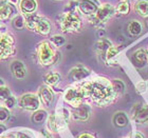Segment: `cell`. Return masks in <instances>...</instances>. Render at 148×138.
I'll list each match as a JSON object with an SVG mask.
<instances>
[{
    "label": "cell",
    "instance_id": "obj_28",
    "mask_svg": "<svg viewBox=\"0 0 148 138\" xmlns=\"http://www.w3.org/2000/svg\"><path fill=\"white\" fill-rule=\"evenodd\" d=\"M50 42L52 43L55 48H59V46H62L65 44L66 39L64 38V36H62V35H54V36L51 37Z\"/></svg>",
    "mask_w": 148,
    "mask_h": 138
},
{
    "label": "cell",
    "instance_id": "obj_39",
    "mask_svg": "<svg viewBox=\"0 0 148 138\" xmlns=\"http://www.w3.org/2000/svg\"><path fill=\"white\" fill-rule=\"evenodd\" d=\"M2 138H5V137H2Z\"/></svg>",
    "mask_w": 148,
    "mask_h": 138
},
{
    "label": "cell",
    "instance_id": "obj_12",
    "mask_svg": "<svg viewBox=\"0 0 148 138\" xmlns=\"http://www.w3.org/2000/svg\"><path fill=\"white\" fill-rule=\"evenodd\" d=\"M18 9L21 15H33L38 9V1L37 0H19Z\"/></svg>",
    "mask_w": 148,
    "mask_h": 138
},
{
    "label": "cell",
    "instance_id": "obj_30",
    "mask_svg": "<svg viewBox=\"0 0 148 138\" xmlns=\"http://www.w3.org/2000/svg\"><path fill=\"white\" fill-rule=\"evenodd\" d=\"M10 118V110L5 107H0V123L5 122Z\"/></svg>",
    "mask_w": 148,
    "mask_h": 138
},
{
    "label": "cell",
    "instance_id": "obj_11",
    "mask_svg": "<svg viewBox=\"0 0 148 138\" xmlns=\"http://www.w3.org/2000/svg\"><path fill=\"white\" fill-rule=\"evenodd\" d=\"M91 72L88 68L84 67L82 65H75L70 70L68 74V78L73 82H78V81H83L86 78H88Z\"/></svg>",
    "mask_w": 148,
    "mask_h": 138
},
{
    "label": "cell",
    "instance_id": "obj_20",
    "mask_svg": "<svg viewBox=\"0 0 148 138\" xmlns=\"http://www.w3.org/2000/svg\"><path fill=\"white\" fill-rule=\"evenodd\" d=\"M132 60L134 65L138 67H144L145 63L147 62V54H146V50L139 49L132 54Z\"/></svg>",
    "mask_w": 148,
    "mask_h": 138
},
{
    "label": "cell",
    "instance_id": "obj_9",
    "mask_svg": "<svg viewBox=\"0 0 148 138\" xmlns=\"http://www.w3.org/2000/svg\"><path fill=\"white\" fill-rule=\"evenodd\" d=\"M76 1L78 12L87 17L94 15L101 5L99 0H76Z\"/></svg>",
    "mask_w": 148,
    "mask_h": 138
},
{
    "label": "cell",
    "instance_id": "obj_2",
    "mask_svg": "<svg viewBox=\"0 0 148 138\" xmlns=\"http://www.w3.org/2000/svg\"><path fill=\"white\" fill-rule=\"evenodd\" d=\"M37 62L42 67H52L58 62L60 53L50 41H42L36 46Z\"/></svg>",
    "mask_w": 148,
    "mask_h": 138
},
{
    "label": "cell",
    "instance_id": "obj_19",
    "mask_svg": "<svg viewBox=\"0 0 148 138\" xmlns=\"http://www.w3.org/2000/svg\"><path fill=\"white\" fill-rule=\"evenodd\" d=\"M112 121H113V124L116 128H125L129 123V118L126 115V113H124V112H116L113 115V117H112Z\"/></svg>",
    "mask_w": 148,
    "mask_h": 138
},
{
    "label": "cell",
    "instance_id": "obj_18",
    "mask_svg": "<svg viewBox=\"0 0 148 138\" xmlns=\"http://www.w3.org/2000/svg\"><path fill=\"white\" fill-rule=\"evenodd\" d=\"M134 12L143 18H148V0H136L133 4Z\"/></svg>",
    "mask_w": 148,
    "mask_h": 138
},
{
    "label": "cell",
    "instance_id": "obj_23",
    "mask_svg": "<svg viewBox=\"0 0 148 138\" xmlns=\"http://www.w3.org/2000/svg\"><path fill=\"white\" fill-rule=\"evenodd\" d=\"M47 119H48V113H47L46 110H40V109H38L32 115V121L34 123H36V124L43 123Z\"/></svg>",
    "mask_w": 148,
    "mask_h": 138
},
{
    "label": "cell",
    "instance_id": "obj_6",
    "mask_svg": "<svg viewBox=\"0 0 148 138\" xmlns=\"http://www.w3.org/2000/svg\"><path fill=\"white\" fill-rule=\"evenodd\" d=\"M15 53L16 46L14 36L8 32L0 34V60H5L12 57Z\"/></svg>",
    "mask_w": 148,
    "mask_h": 138
},
{
    "label": "cell",
    "instance_id": "obj_1",
    "mask_svg": "<svg viewBox=\"0 0 148 138\" xmlns=\"http://www.w3.org/2000/svg\"><path fill=\"white\" fill-rule=\"evenodd\" d=\"M87 97H90L93 102L99 107H106L116 100L117 95L114 92L111 81L105 77L96 76L95 78L86 81L82 84Z\"/></svg>",
    "mask_w": 148,
    "mask_h": 138
},
{
    "label": "cell",
    "instance_id": "obj_34",
    "mask_svg": "<svg viewBox=\"0 0 148 138\" xmlns=\"http://www.w3.org/2000/svg\"><path fill=\"white\" fill-rule=\"evenodd\" d=\"M131 138H144V136H143L142 133L140 132H136L134 134H133V136Z\"/></svg>",
    "mask_w": 148,
    "mask_h": 138
},
{
    "label": "cell",
    "instance_id": "obj_10",
    "mask_svg": "<svg viewBox=\"0 0 148 138\" xmlns=\"http://www.w3.org/2000/svg\"><path fill=\"white\" fill-rule=\"evenodd\" d=\"M17 13H18V10L16 5L8 2L5 0L0 1V22L13 19L15 16H17Z\"/></svg>",
    "mask_w": 148,
    "mask_h": 138
},
{
    "label": "cell",
    "instance_id": "obj_38",
    "mask_svg": "<svg viewBox=\"0 0 148 138\" xmlns=\"http://www.w3.org/2000/svg\"><path fill=\"white\" fill-rule=\"evenodd\" d=\"M124 138H127V137H124Z\"/></svg>",
    "mask_w": 148,
    "mask_h": 138
},
{
    "label": "cell",
    "instance_id": "obj_21",
    "mask_svg": "<svg viewBox=\"0 0 148 138\" xmlns=\"http://www.w3.org/2000/svg\"><path fill=\"white\" fill-rule=\"evenodd\" d=\"M43 80H45L46 86H50V88H54L60 81V75L58 73H56V72H49L48 74L45 75Z\"/></svg>",
    "mask_w": 148,
    "mask_h": 138
},
{
    "label": "cell",
    "instance_id": "obj_8",
    "mask_svg": "<svg viewBox=\"0 0 148 138\" xmlns=\"http://www.w3.org/2000/svg\"><path fill=\"white\" fill-rule=\"evenodd\" d=\"M131 120L136 124L148 122V105L144 103H136L131 109Z\"/></svg>",
    "mask_w": 148,
    "mask_h": 138
},
{
    "label": "cell",
    "instance_id": "obj_22",
    "mask_svg": "<svg viewBox=\"0 0 148 138\" xmlns=\"http://www.w3.org/2000/svg\"><path fill=\"white\" fill-rule=\"evenodd\" d=\"M127 31L131 36H139L143 31L142 23L139 20H131L127 25Z\"/></svg>",
    "mask_w": 148,
    "mask_h": 138
},
{
    "label": "cell",
    "instance_id": "obj_14",
    "mask_svg": "<svg viewBox=\"0 0 148 138\" xmlns=\"http://www.w3.org/2000/svg\"><path fill=\"white\" fill-rule=\"evenodd\" d=\"M38 97H39L40 102L46 105V107H51L54 101V93H53L52 89L48 86H41L38 91Z\"/></svg>",
    "mask_w": 148,
    "mask_h": 138
},
{
    "label": "cell",
    "instance_id": "obj_4",
    "mask_svg": "<svg viewBox=\"0 0 148 138\" xmlns=\"http://www.w3.org/2000/svg\"><path fill=\"white\" fill-rule=\"evenodd\" d=\"M114 15H115V6H113L111 3H103L99 5L95 14L88 17V19L93 27L101 28L105 23H107Z\"/></svg>",
    "mask_w": 148,
    "mask_h": 138
},
{
    "label": "cell",
    "instance_id": "obj_27",
    "mask_svg": "<svg viewBox=\"0 0 148 138\" xmlns=\"http://www.w3.org/2000/svg\"><path fill=\"white\" fill-rule=\"evenodd\" d=\"M12 25L15 30H23L25 28V20L23 15H17L12 19Z\"/></svg>",
    "mask_w": 148,
    "mask_h": 138
},
{
    "label": "cell",
    "instance_id": "obj_35",
    "mask_svg": "<svg viewBox=\"0 0 148 138\" xmlns=\"http://www.w3.org/2000/svg\"><path fill=\"white\" fill-rule=\"evenodd\" d=\"M5 130H6V128L4 126H3L2 123H0V135H2L3 133L5 132Z\"/></svg>",
    "mask_w": 148,
    "mask_h": 138
},
{
    "label": "cell",
    "instance_id": "obj_7",
    "mask_svg": "<svg viewBox=\"0 0 148 138\" xmlns=\"http://www.w3.org/2000/svg\"><path fill=\"white\" fill-rule=\"evenodd\" d=\"M17 103H18V107L23 109V110L35 112L39 109L40 100L38 95H36V94L27 93V94H23L19 97V99L17 100Z\"/></svg>",
    "mask_w": 148,
    "mask_h": 138
},
{
    "label": "cell",
    "instance_id": "obj_24",
    "mask_svg": "<svg viewBox=\"0 0 148 138\" xmlns=\"http://www.w3.org/2000/svg\"><path fill=\"white\" fill-rule=\"evenodd\" d=\"M129 10H130L129 2L127 0H122L115 6V14L120 16H125L129 13Z\"/></svg>",
    "mask_w": 148,
    "mask_h": 138
},
{
    "label": "cell",
    "instance_id": "obj_16",
    "mask_svg": "<svg viewBox=\"0 0 148 138\" xmlns=\"http://www.w3.org/2000/svg\"><path fill=\"white\" fill-rule=\"evenodd\" d=\"M10 69H11L12 75L16 79L22 80L27 76V68H25V63L20 60H14L10 65Z\"/></svg>",
    "mask_w": 148,
    "mask_h": 138
},
{
    "label": "cell",
    "instance_id": "obj_37",
    "mask_svg": "<svg viewBox=\"0 0 148 138\" xmlns=\"http://www.w3.org/2000/svg\"><path fill=\"white\" fill-rule=\"evenodd\" d=\"M5 86V83H4V80L2 79V78H0V88L1 86Z\"/></svg>",
    "mask_w": 148,
    "mask_h": 138
},
{
    "label": "cell",
    "instance_id": "obj_32",
    "mask_svg": "<svg viewBox=\"0 0 148 138\" xmlns=\"http://www.w3.org/2000/svg\"><path fill=\"white\" fill-rule=\"evenodd\" d=\"M146 90H147V86H146L145 81H141V82H139L138 84H136V91H138L140 94L145 93Z\"/></svg>",
    "mask_w": 148,
    "mask_h": 138
},
{
    "label": "cell",
    "instance_id": "obj_29",
    "mask_svg": "<svg viewBox=\"0 0 148 138\" xmlns=\"http://www.w3.org/2000/svg\"><path fill=\"white\" fill-rule=\"evenodd\" d=\"M3 104H4V107H6V109H9V110H12V109H14L15 107V105L17 104V99L14 97V96H10L9 98H6L4 101H2Z\"/></svg>",
    "mask_w": 148,
    "mask_h": 138
},
{
    "label": "cell",
    "instance_id": "obj_17",
    "mask_svg": "<svg viewBox=\"0 0 148 138\" xmlns=\"http://www.w3.org/2000/svg\"><path fill=\"white\" fill-rule=\"evenodd\" d=\"M111 46H112V43H111V41L109 39H107V38H101V39L96 41L95 46H94V50H95L96 54L101 56V57H103V59H104L107 50Z\"/></svg>",
    "mask_w": 148,
    "mask_h": 138
},
{
    "label": "cell",
    "instance_id": "obj_25",
    "mask_svg": "<svg viewBox=\"0 0 148 138\" xmlns=\"http://www.w3.org/2000/svg\"><path fill=\"white\" fill-rule=\"evenodd\" d=\"M119 52H120V50H119V48H117V46H111L110 48L107 50V52H106L105 57H104V61H105L106 63L110 65L111 62L113 61V59L117 56Z\"/></svg>",
    "mask_w": 148,
    "mask_h": 138
},
{
    "label": "cell",
    "instance_id": "obj_33",
    "mask_svg": "<svg viewBox=\"0 0 148 138\" xmlns=\"http://www.w3.org/2000/svg\"><path fill=\"white\" fill-rule=\"evenodd\" d=\"M77 138H95L92 134H90V133H82L80 135L77 136Z\"/></svg>",
    "mask_w": 148,
    "mask_h": 138
},
{
    "label": "cell",
    "instance_id": "obj_5",
    "mask_svg": "<svg viewBox=\"0 0 148 138\" xmlns=\"http://www.w3.org/2000/svg\"><path fill=\"white\" fill-rule=\"evenodd\" d=\"M87 98L86 93L80 86H71L68 88L64 93V100L73 109L80 107L84 102V99Z\"/></svg>",
    "mask_w": 148,
    "mask_h": 138
},
{
    "label": "cell",
    "instance_id": "obj_26",
    "mask_svg": "<svg viewBox=\"0 0 148 138\" xmlns=\"http://www.w3.org/2000/svg\"><path fill=\"white\" fill-rule=\"evenodd\" d=\"M111 84H112V88H113L114 92L117 95V97L121 95H123L125 93V90H126V86H125V83L124 81H122L121 79H113L111 81Z\"/></svg>",
    "mask_w": 148,
    "mask_h": 138
},
{
    "label": "cell",
    "instance_id": "obj_36",
    "mask_svg": "<svg viewBox=\"0 0 148 138\" xmlns=\"http://www.w3.org/2000/svg\"><path fill=\"white\" fill-rule=\"evenodd\" d=\"M5 1H8V2L12 3V4H14V5H17L19 2V0H5Z\"/></svg>",
    "mask_w": 148,
    "mask_h": 138
},
{
    "label": "cell",
    "instance_id": "obj_31",
    "mask_svg": "<svg viewBox=\"0 0 148 138\" xmlns=\"http://www.w3.org/2000/svg\"><path fill=\"white\" fill-rule=\"evenodd\" d=\"M11 95H12V94H11V91H10V89L6 86L0 88V100H1V101H4V100H5L6 98H9Z\"/></svg>",
    "mask_w": 148,
    "mask_h": 138
},
{
    "label": "cell",
    "instance_id": "obj_15",
    "mask_svg": "<svg viewBox=\"0 0 148 138\" xmlns=\"http://www.w3.org/2000/svg\"><path fill=\"white\" fill-rule=\"evenodd\" d=\"M34 32L37 34L42 35V36H48L51 33V22L49 19L43 17V16H38Z\"/></svg>",
    "mask_w": 148,
    "mask_h": 138
},
{
    "label": "cell",
    "instance_id": "obj_3",
    "mask_svg": "<svg viewBox=\"0 0 148 138\" xmlns=\"http://www.w3.org/2000/svg\"><path fill=\"white\" fill-rule=\"evenodd\" d=\"M57 24L64 33H76L80 31L82 19L76 12H64L57 17Z\"/></svg>",
    "mask_w": 148,
    "mask_h": 138
},
{
    "label": "cell",
    "instance_id": "obj_13",
    "mask_svg": "<svg viewBox=\"0 0 148 138\" xmlns=\"http://www.w3.org/2000/svg\"><path fill=\"white\" fill-rule=\"evenodd\" d=\"M71 115L74 120L80 121V122H85L91 116V109H90V107L88 104L83 103L80 107H76V109H73Z\"/></svg>",
    "mask_w": 148,
    "mask_h": 138
}]
</instances>
